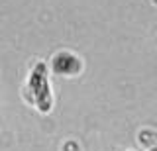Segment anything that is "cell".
I'll use <instances>...</instances> for the list:
<instances>
[{
	"label": "cell",
	"mask_w": 157,
	"mask_h": 151,
	"mask_svg": "<svg viewBox=\"0 0 157 151\" xmlns=\"http://www.w3.org/2000/svg\"><path fill=\"white\" fill-rule=\"evenodd\" d=\"M28 89L32 92L33 106L37 108V112L39 114H49L53 110V94H51V86H49V79H47V65L43 61L36 63V67L29 73Z\"/></svg>",
	"instance_id": "cell-1"
},
{
	"label": "cell",
	"mask_w": 157,
	"mask_h": 151,
	"mask_svg": "<svg viewBox=\"0 0 157 151\" xmlns=\"http://www.w3.org/2000/svg\"><path fill=\"white\" fill-rule=\"evenodd\" d=\"M81 67H82L81 61H78L71 51L57 53V55L53 57V61H51V69L55 71L57 75H77V73L82 71Z\"/></svg>",
	"instance_id": "cell-2"
},
{
	"label": "cell",
	"mask_w": 157,
	"mask_h": 151,
	"mask_svg": "<svg viewBox=\"0 0 157 151\" xmlns=\"http://www.w3.org/2000/svg\"><path fill=\"white\" fill-rule=\"evenodd\" d=\"M61 151H82V147L77 139H65L61 143Z\"/></svg>",
	"instance_id": "cell-4"
},
{
	"label": "cell",
	"mask_w": 157,
	"mask_h": 151,
	"mask_svg": "<svg viewBox=\"0 0 157 151\" xmlns=\"http://www.w3.org/2000/svg\"><path fill=\"white\" fill-rule=\"evenodd\" d=\"M137 141L147 151H157V131L155 130H141L137 134Z\"/></svg>",
	"instance_id": "cell-3"
}]
</instances>
